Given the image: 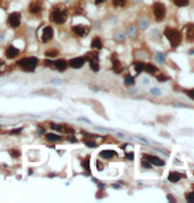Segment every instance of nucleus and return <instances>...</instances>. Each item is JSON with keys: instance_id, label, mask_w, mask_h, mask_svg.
<instances>
[{"instance_id": "f257e3e1", "label": "nucleus", "mask_w": 194, "mask_h": 203, "mask_svg": "<svg viewBox=\"0 0 194 203\" xmlns=\"http://www.w3.org/2000/svg\"><path fill=\"white\" fill-rule=\"evenodd\" d=\"M164 35L165 37L169 40V42H170L172 48H177L178 45H180L181 40H182V35H181L180 30L174 29V28H166L164 30Z\"/></svg>"}, {"instance_id": "f03ea898", "label": "nucleus", "mask_w": 194, "mask_h": 203, "mask_svg": "<svg viewBox=\"0 0 194 203\" xmlns=\"http://www.w3.org/2000/svg\"><path fill=\"white\" fill-rule=\"evenodd\" d=\"M37 63H38V60L36 57H28V58H23V60L17 61V66L28 73L35 71Z\"/></svg>"}, {"instance_id": "7ed1b4c3", "label": "nucleus", "mask_w": 194, "mask_h": 203, "mask_svg": "<svg viewBox=\"0 0 194 203\" xmlns=\"http://www.w3.org/2000/svg\"><path fill=\"white\" fill-rule=\"evenodd\" d=\"M152 13H153V17H155V20L162 21L165 18V15H166L165 5L162 4V3H160V1L153 3V5H152Z\"/></svg>"}, {"instance_id": "20e7f679", "label": "nucleus", "mask_w": 194, "mask_h": 203, "mask_svg": "<svg viewBox=\"0 0 194 203\" xmlns=\"http://www.w3.org/2000/svg\"><path fill=\"white\" fill-rule=\"evenodd\" d=\"M67 18V15L65 11H61V9H53L50 12V21L54 24H63Z\"/></svg>"}, {"instance_id": "39448f33", "label": "nucleus", "mask_w": 194, "mask_h": 203, "mask_svg": "<svg viewBox=\"0 0 194 203\" xmlns=\"http://www.w3.org/2000/svg\"><path fill=\"white\" fill-rule=\"evenodd\" d=\"M8 25L11 26V28H18L20 26V24H21V15L18 13V12H13V13H11L8 16Z\"/></svg>"}, {"instance_id": "423d86ee", "label": "nucleus", "mask_w": 194, "mask_h": 203, "mask_svg": "<svg viewBox=\"0 0 194 203\" xmlns=\"http://www.w3.org/2000/svg\"><path fill=\"white\" fill-rule=\"evenodd\" d=\"M86 60L85 57H77V58H72V60L67 62V65H69L70 67H73V69H81V67L85 65Z\"/></svg>"}, {"instance_id": "0eeeda50", "label": "nucleus", "mask_w": 194, "mask_h": 203, "mask_svg": "<svg viewBox=\"0 0 194 203\" xmlns=\"http://www.w3.org/2000/svg\"><path fill=\"white\" fill-rule=\"evenodd\" d=\"M53 28L52 26H45L44 30L41 33V41L42 42H49L52 38H53Z\"/></svg>"}, {"instance_id": "6e6552de", "label": "nucleus", "mask_w": 194, "mask_h": 203, "mask_svg": "<svg viewBox=\"0 0 194 203\" xmlns=\"http://www.w3.org/2000/svg\"><path fill=\"white\" fill-rule=\"evenodd\" d=\"M184 35L189 42L194 41V24H187V25L184 28Z\"/></svg>"}, {"instance_id": "1a4fd4ad", "label": "nucleus", "mask_w": 194, "mask_h": 203, "mask_svg": "<svg viewBox=\"0 0 194 203\" xmlns=\"http://www.w3.org/2000/svg\"><path fill=\"white\" fill-rule=\"evenodd\" d=\"M144 158L148 160L152 165H156V166H164L165 162L162 161L160 157H156V156H152V154H144Z\"/></svg>"}, {"instance_id": "9d476101", "label": "nucleus", "mask_w": 194, "mask_h": 203, "mask_svg": "<svg viewBox=\"0 0 194 203\" xmlns=\"http://www.w3.org/2000/svg\"><path fill=\"white\" fill-rule=\"evenodd\" d=\"M87 32H89V28H86V26H83V25H75V26H73V33H74V35H77L78 37L86 36V35H87Z\"/></svg>"}, {"instance_id": "9b49d317", "label": "nucleus", "mask_w": 194, "mask_h": 203, "mask_svg": "<svg viewBox=\"0 0 194 203\" xmlns=\"http://www.w3.org/2000/svg\"><path fill=\"white\" fill-rule=\"evenodd\" d=\"M18 54H20V50H18V49H16L15 46H9V48H7V50H5V57L9 58V60H12V58H16Z\"/></svg>"}, {"instance_id": "f8f14e48", "label": "nucleus", "mask_w": 194, "mask_h": 203, "mask_svg": "<svg viewBox=\"0 0 194 203\" xmlns=\"http://www.w3.org/2000/svg\"><path fill=\"white\" fill-rule=\"evenodd\" d=\"M112 70L115 71L116 74H119V73H122L123 71V66H122V63H120V61L118 60V58L115 57V55H112Z\"/></svg>"}, {"instance_id": "ddd939ff", "label": "nucleus", "mask_w": 194, "mask_h": 203, "mask_svg": "<svg viewBox=\"0 0 194 203\" xmlns=\"http://www.w3.org/2000/svg\"><path fill=\"white\" fill-rule=\"evenodd\" d=\"M67 66H69V65H67V62L65 60H57L54 62V67L58 71H65V70L67 69Z\"/></svg>"}, {"instance_id": "4468645a", "label": "nucleus", "mask_w": 194, "mask_h": 203, "mask_svg": "<svg viewBox=\"0 0 194 203\" xmlns=\"http://www.w3.org/2000/svg\"><path fill=\"white\" fill-rule=\"evenodd\" d=\"M41 9H42V7H41V4H40V3H37V1H32V3H30V5H29V12H30V13L38 15L40 12H41Z\"/></svg>"}, {"instance_id": "2eb2a0df", "label": "nucleus", "mask_w": 194, "mask_h": 203, "mask_svg": "<svg viewBox=\"0 0 194 203\" xmlns=\"http://www.w3.org/2000/svg\"><path fill=\"white\" fill-rule=\"evenodd\" d=\"M115 156H116V152L115 150H111V149H106V150H102L100 152V157L102 158H106V160H110Z\"/></svg>"}, {"instance_id": "dca6fc26", "label": "nucleus", "mask_w": 194, "mask_h": 203, "mask_svg": "<svg viewBox=\"0 0 194 203\" xmlns=\"http://www.w3.org/2000/svg\"><path fill=\"white\" fill-rule=\"evenodd\" d=\"M181 178H182V174L177 173V171H172V173H169V175H168L169 182H173V183L178 182V181H180Z\"/></svg>"}, {"instance_id": "f3484780", "label": "nucleus", "mask_w": 194, "mask_h": 203, "mask_svg": "<svg viewBox=\"0 0 194 203\" xmlns=\"http://www.w3.org/2000/svg\"><path fill=\"white\" fill-rule=\"evenodd\" d=\"M91 48H92V49H95V50H100V49L103 48V44H102V41H100L99 37H95V38L92 40V42H91Z\"/></svg>"}, {"instance_id": "a211bd4d", "label": "nucleus", "mask_w": 194, "mask_h": 203, "mask_svg": "<svg viewBox=\"0 0 194 203\" xmlns=\"http://www.w3.org/2000/svg\"><path fill=\"white\" fill-rule=\"evenodd\" d=\"M144 71H147L149 74H155V73H157V67L152 63H144Z\"/></svg>"}, {"instance_id": "6ab92c4d", "label": "nucleus", "mask_w": 194, "mask_h": 203, "mask_svg": "<svg viewBox=\"0 0 194 203\" xmlns=\"http://www.w3.org/2000/svg\"><path fill=\"white\" fill-rule=\"evenodd\" d=\"M86 61H92V60H98V53L97 51H89L85 57Z\"/></svg>"}, {"instance_id": "aec40b11", "label": "nucleus", "mask_w": 194, "mask_h": 203, "mask_svg": "<svg viewBox=\"0 0 194 203\" xmlns=\"http://www.w3.org/2000/svg\"><path fill=\"white\" fill-rule=\"evenodd\" d=\"M173 4L177 5V7H187L189 0H173Z\"/></svg>"}, {"instance_id": "412c9836", "label": "nucleus", "mask_w": 194, "mask_h": 203, "mask_svg": "<svg viewBox=\"0 0 194 203\" xmlns=\"http://www.w3.org/2000/svg\"><path fill=\"white\" fill-rule=\"evenodd\" d=\"M90 62V67L92 71H98L99 70V62H98V60H92V61H89Z\"/></svg>"}, {"instance_id": "4be33fe9", "label": "nucleus", "mask_w": 194, "mask_h": 203, "mask_svg": "<svg viewBox=\"0 0 194 203\" xmlns=\"http://www.w3.org/2000/svg\"><path fill=\"white\" fill-rule=\"evenodd\" d=\"M45 55L48 58H54L58 55V50H55V49H50V50H46L45 51Z\"/></svg>"}, {"instance_id": "5701e85b", "label": "nucleus", "mask_w": 194, "mask_h": 203, "mask_svg": "<svg viewBox=\"0 0 194 203\" xmlns=\"http://www.w3.org/2000/svg\"><path fill=\"white\" fill-rule=\"evenodd\" d=\"M46 140L48 141H58V140H61V136H58V135H54V133H48L46 135Z\"/></svg>"}, {"instance_id": "b1692460", "label": "nucleus", "mask_w": 194, "mask_h": 203, "mask_svg": "<svg viewBox=\"0 0 194 203\" xmlns=\"http://www.w3.org/2000/svg\"><path fill=\"white\" fill-rule=\"evenodd\" d=\"M124 83H125V86H134L135 85V78L132 75H125Z\"/></svg>"}, {"instance_id": "393cba45", "label": "nucleus", "mask_w": 194, "mask_h": 203, "mask_svg": "<svg viewBox=\"0 0 194 203\" xmlns=\"http://www.w3.org/2000/svg\"><path fill=\"white\" fill-rule=\"evenodd\" d=\"M148 25H149V21L147 18H140V21H139V28L140 29H147Z\"/></svg>"}, {"instance_id": "a878e982", "label": "nucleus", "mask_w": 194, "mask_h": 203, "mask_svg": "<svg viewBox=\"0 0 194 203\" xmlns=\"http://www.w3.org/2000/svg\"><path fill=\"white\" fill-rule=\"evenodd\" d=\"M82 165H83V168L86 169V171H87V173H90V157H86V158L83 160Z\"/></svg>"}, {"instance_id": "bb28decb", "label": "nucleus", "mask_w": 194, "mask_h": 203, "mask_svg": "<svg viewBox=\"0 0 194 203\" xmlns=\"http://www.w3.org/2000/svg\"><path fill=\"white\" fill-rule=\"evenodd\" d=\"M128 35L131 36V37H136L137 36V29H136V26H134V25H131L128 28Z\"/></svg>"}, {"instance_id": "cd10ccee", "label": "nucleus", "mask_w": 194, "mask_h": 203, "mask_svg": "<svg viewBox=\"0 0 194 203\" xmlns=\"http://www.w3.org/2000/svg\"><path fill=\"white\" fill-rule=\"evenodd\" d=\"M134 66H135V69H136L137 73L144 71V62H135Z\"/></svg>"}, {"instance_id": "c85d7f7f", "label": "nucleus", "mask_w": 194, "mask_h": 203, "mask_svg": "<svg viewBox=\"0 0 194 203\" xmlns=\"http://www.w3.org/2000/svg\"><path fill=\"white\" fill-rule=\"evenodd\" d=\"M112 3L115 7H124L125 5V0H112Z\"/></svg>"}, {"instance_id": "c756f323", "label": "nucleus", "mask_w": 194, "mask_h": 203, "mask_svg": "<svg viewBox=\"0 0 194 203\" xmlns=\"http://www.w3.org/2000/svg\"><path fill=\"white\" fill-rule=\"evenodd\" d=\"M141 166L143 168H147V169H149L150 166H152V164H150L148 160H145V158H143V161H141Z\"/></svg>"}, {"instance_id": "7c9ffc66", "label": "nucleus", "mask_w": 194, "mask_h": 203, "mask_svg": "<svg viewBox=\"0 0 194 203\" xmlns=\"http://www.w3.org/2000/svg\"><path fill=\"white\" fill-rule=\"evenodd\" d=\"M186 201H189V202L194 203V191H193V193H190V194H187V195H186Z\"/></svg>"}, {"instance_id": "2f4dec72", "label": "nucleus", "mask_w": 194, "mask_h": 203, "mask_svg": "<svg viewBox=\"0 0 194 203\" xmlns=\"http://www.w3.org/2000/svg\"><path fill=\"white\" fill-rule=\"evenodd\" d=\"M157 79H159V81L160 82H165V81H168V76H166V75H164V74H160V75L159 76H157Z\"/></svg>"}, {"instance_id": "473e14b6", "label": "nucleus", "mask_w": 194, "mask_h": 203, "mask_svg": "<svg viewBox=\"0 0 194 203\" xmlns=\"http://www.w3.org/2000/svg\"><path fill=\"white\" fill-rule=\"evenodd\" d=\"M11 156H13V157H20V152H18L17 149H12V150H11Z\"/></svg>"}, {"instance_id": "72a5a7b5", "label": "nucleus", "mask_w": 194, "mask_h": 203, "mask_svg": "<svg viewBox=\"0 0 194 203\" xmlns=\"http://www.w3.org/2000/svg\"><path fill=\"white\" fill-rule=\"evenodd\" d=\"M156 58L160 61V62H164V54H162V53H157L156 54Z\"/></svg>"}, {"instance_id": "f704fd0d", "label": "nucleus", "mask_w": 194, "mask_h": 203, "mask_svg": "<svg viewBox=\"0 0 194 203\" xmlns=\"http://www.w3.org/2000/svg\"><path fill=\"white\" fill-rule=\"evenodd\" d=\"M124 37H125V36H124V33H118V35L115 36V38H116V40H119V41H122V40H124Z\"/></svg>"}, {"instance_id": "c9c22d12", "label": "nucleus", "mask_w": 194, "mask_h": 203, "mask_svg": "<svg viewBox=\"0 0 194 203\" xmlns=\"http://www.w3.org/2000/svg\"><path fill=\"white\" fill-rule=\"evenodd\" d=\"M21 129H23V128H16V129H13V131H9V135H17V133H20Z\"/></svg>"}, {"instance_id": "e433bc0d", "label": "nucleus", "mask_w": 194, "mask_h": 203, "mask_svg": "<svg viewBox=\"0 0 194 203\" xmlns=\"http://www.w3.org/2000/svg\"><path fill=\"white\" fill-rule=\"evenodd\" d=\"M86 145H87V146H97V143H94V141H87V140H86Z\"/></svg>"}, {"instance_id": "4c0bfd02", "label": "nucleus", "mask_w": 194, "mask_h": 203, "mask_svg": "<svg viewBox=\"0 0 194 203\" xmlns=\"http://www.w3.org/2000/svg\"><path fill=\"white\" fill-rule=\"evenodd\" d=\"M186 94L189 95V98H190V99H193V100H194V90H190V91H187Z\"/></svg>"}, {"instance_id": "58836bf2", "label": "nucleus", "mask_w": 194, "mask_h": 203, "mask_svg": "<svg viewBox=\"0 0 194 203\" xmlns=\"http://www.w3.org/2000/svg\"><path fill=\"white\" fill-rule=\"evenodd\" d=\"M150 92H152V94H155V95H160V90H159V88H152Z\"/></svg>"}, {"instance_id": "ea45409f", "label": "nucleus", "mask_w": 194, "mask_h": 203, "mask_svg": "<svg viewBox=\"0 0 194 203\" xmlns=\"http://www.w3.org/2000/svg\"><path fill=\"white\" fill-rule=\"evenodd\" d=\"M127 158H129V160H134V154H132V153H129V154H127Z\"/></svg>"}, {"instance_id": "a19ab883", "label": "nucleus", "mask_w": 194, "mask_h": 203, "mask_svg": "<svg viewBox=\"0 0 194 203\" xmlns=\"http://www.w3.org/2000/svg\"><path fill=\"white\" fill-rule=\"evenodd\" d=\"M168 199H169V201H170V202H174V198H173V196H172V195H168Z\"/></svg>"}, {"instance_id": "79ce46f5", "label": "nucleus", "mask_w": 194, "mask_h": 203, "mask_svg": "<svg viewBox=\"0 0 194 203\" xmlns=\"http://www.w3.org/2000/svg\"><path fill=\"white\" fill-rule=\"evenodd\" d=\"M95 3L97 4H102V3H104V0H95Z\"/></svg>"}, {"instance_id": "37998d69", "label": "nucleus", "mask_w": 194, "mask_h": 203, "mask_svg": "<svg viewBox=\"0 0 194 203\" xmlns=\"http://www.w3.org/2000/svg\"><path fill=\"white\" fill-rule=\"evenodd\" d=\"M0 132H1V129H0Z\"/></svg>"}]
</instances>
